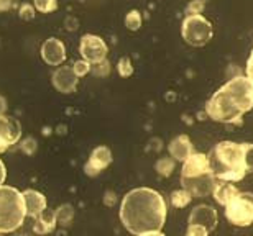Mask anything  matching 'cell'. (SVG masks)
<instances>
[{
  "mask_svg": "<svg viewBox=\"0 0 253 236\" xmlns=\"http://www.w3.org/2000/svg\"><path fill=\"white\" fill-rule=\"evenodd\" d=\"M7 99L3 97V95H0V115H3L5 112H7Z\"/></svg>",
  "mask_w": 253,
  "mask_h": 236,
  "instance_id": "836d02e7",
  "label": "cell"
},
{
  "mask_svg": "<svg viewBox=\"0 0 253 236\" xmlns=\"http://www.w3.org/2000/svg\"><path fill=\"white\" fill-rule=\"evenodd\" d=\"M79 53L84 61L95 64L107 59L109 48L104 39L97 34H84L79 43Z\"/></svg>",
  "mask_w": 253,
  "mask_h": 236,
  "instance_id": "ba28073f",
  "label": "cell"
},
{
  "mask_svg": "<svg viewBox=\"0 0 253 236\" xmlns=\"http://www.w3.org/2000/svg\"><path fill=\"white\" fill-rule=\"evenodd\" d=\"M5 179H7V169H5V164L0 159V185H3Z\"/></svg>",
  "mask_w": 253,
  "mask_h": 236,
  "instance_id": "1f68e13d",
  "label": "cell"
},
{
  "mask_svg": "<svg viewBox=\"0 0 253 236\" xmlns=\"http://www.w3.org/2000/svg\"><path fill=\"white\" fill-rule=\"evenodd\" d=\"M247 149L249 143L220 141L209 154L211 168L217 180L239 182L249 174L247 168Z\"/></svg>",
  "mask_w": 253,
  "mask_h": 236,
  "instance_id": "3957f363",
  "label": "cell"
},
{
  "mask_svg": "<svg viewBox=\"0 0 253 236\" xmlns=\"http://www.w3.org/2000/svg\"><path fill=\"white\" fill-rule=\"evenodd\" d=\"M56 223H58L56 212L46 208L44 212H42L37 218H35L33 230H35V233H38V235H48L56 228Z\"/></svg>",
  "mask_w": 253,
  "mask_h": 236,
  "instance_id": "e0dca14e",
  "label": "cell"
},
{
  "mask_svg": "<svg viewBox=\"0 0 253 236\" xmlns=\"http://www.w3.org/2000/svg\"><path fill=\"white\" fill-rule=\"evenodd\" d=\"M245 71H247V77H249L252 80V84H253V49H252V53H250V56H249V61H247Z\"/></svg>",
  "mask_w": 253,
  "mask_h": 236,
  "instance_id": "4dcf8cb0",
  "label": "cell"
},
{
  "mask_svg": "<svg viewBox=\"0 0 253 236\" xmlns=\"http://www.w3.org/2000/svg\"><path fill=\"white\" fill-rule=\"evenodd\" d=\"M206 8V0H191L186 7V15H201Z\"/></svg>",
  "mask_w": 253,
  "mask_h": 236,
  "instance_id": "484cf974",
  "label": "cell"
},
{
  "mask_svg": "<svg viewBox=\"0 0 253 236\" xmlns=\"http://www.w3.org/2000/svg\"><path fill=\"white\" fill-rule=\"evenodd\" d=\"M209 230L204 228L202 225H196V223H188V232L186 236H209Z\"/></svg>",
  "mask_w": 253,
  "mask_h": 236,
  "instance_id": "4316f807",
  "label": "cell"
},
{
  "mask_svg": "<svg viewBox=\"0 0 253 236\" xmlns=\"http://www.w3.org/2000/svg\"><path fill=\"white\" fill-rule=\"evenodd\" d=\"M79 79L81 77H78V74L74 72L73 66H58V69L51 76V82L58 92L73 94L76 92V89H78Z\"/></svg>",
  "mask_w": 253,
  "mask_h": 236,
  "instance_id": "30bf717a",
  "label": "cell"
},
{
  "mask_svg": "<svg viewBox=\"0 0 253 236\" xmlns=\"http://www.w3.org/2000/svg\"><path fill=\"white\" fill-rule=\"evenodd\" d=\"M217 222H219V218H217V212L214 207H211V205H197L196 208H192L188 223L202 225L204 228L212 232L217 227Z\"/></svg>",
  "mask_w": 253,
  "mask_h": 236,
  "instance_id": "4fadbf2b",
  "label": "cell"
},
{
  "mask_svg": "<svg viewBox=\"0 0 253 236\" xmlns=\"http://www.w3.org/2000/svg\"><path fill=\"white\" fill-rule=\"evenodd\" d=\"M0 236H2V233H0Z\"/></svg>",
  "mask_w": 253,
  "mask_h": 236,
  "instance_id": "d590c367",
  "label": "cell"
},
{
  "mask_svg": "<svg viewBox=\"0 0 253 236\" xmlns=\"http://www.w3.org/2000/svg\"><path fill=\"white\" fill-rule=\"evenodd\" d=\"M141 23H143V18H141V13L138 10H130L128 13H126L125 17V27L131 30V32H136V30H140Z\"/></svg>",
  "mask_w": 253,
  "mask_h": 236,
  "instance_id": "ffe728a7",
  "label": "cell"
},
{
  "mask_svg": "<svg viewBox=\"0 0 253 236\" xmlns=\"http://www.w3.org/2000/svg\"><path fill=\"white\" fill-rule=\"evenodd\" d=\"M191 200H192V195L186 189L174 190V192L171 194V203H173V207H176V208L188 207V205L191 203Z\"/></svg>",
  "mask_w": 253,
  "mask_h": 236,
  "instance_id": "ac0fdd59",
  "label": "cell"
},
{
  "mask_svg": "<svg viewBox=\"0 0 253 236\" xmlns=\"http://www.w3.org/2000/svg\"><path fill=\"white\" fill-rule=\"evenodd\" d=\"M225 218L235 227H250L253 223V194L240 192L225 205Z\"/></svg>",
  "mask_w": 253,
  "mask_h": 236,
  "instance_id": "52a82bcc",
  "label": "cell"
},
{
  "mask_svg": "<svg viewBox=\"0 0 253 236\" xmlns=\"http://www.w3.org/2000/svg\"><path fill=\"white\" fill-rule=\"evenodd\" d=\"M247 168L249 172H253V143H249V149H247Z\"/></svg>",
  "mask_w": 253,
  "mask_h": 236,
  "instance_id": "f546056e",
  "label": "cell"
},
{
  "mask_svg": "<svg viewBox=\"0 0 253 236\" xmlns=\"http://www.w3.org/2000/svg\"><path fill=\"white\" fill-rule=\"evenodd\" d=\"M27 218L23 194L10 185H0V233H12Z\"/></svg>",
  "mask_w": 253,
  "mask_h": 236,
  "instance_id": "5b68a950",
  "label": "cell"
},
{
  "mask_svg": "<svg viewBox=\"0 0 253 236\" xmlns=\"http://www.w3.org/2000/svg\"><path fill=\"white\" fill-rule=\"evenodd\" d=\"M35 5H30V3H23L22 7H20V18L22 20H33L35 18Z\"/></svg>",
  "mask_w": 253,
  "mask_h": 236,
  "instance_id": "83f0119b",
  "label": "cell"
},
{
  "mask_svg": "<svg viewBox=\"0 0 253 236\" xmlns=\"http://www.w3.org/2000/svg\"><path fill=\"white\" fill-rule=\"evenodd\" d=\"M110 163H112V151L107 146H97L90 153L89 161L84 166V170L87 175H97L102 172L104 169H107Z\"/></svg>",
  "mask_w": 253,
  "mask_h": 236,
  "instance_id": "7c38bea8",
  "label": "cell"
},
{
  "mask_svg": "<svg viewBox=\"0 0 253 236\" xmlns=\"http://www.w3.org/2000/svg\"><path fill=\"white\" fill-rule=\"evenodd\" d=\"M117 71L122 77H130L131 74H133V64H131V59L128 56H124L119 59Z\"/></svg>",
  "mask_w": 253,
  "mask_h": 236,
  "instance_id": "7402d4cb",
  "label": "cell"
},
{
  "mask_svg": "<svg viewBox=\"0 0 253 236\" xmlns=\"http://www.w3.org/2000/svg\"><path fill=\"white\" fill-rule=\"evenodd\" d=\"M23 202H25V210H27V217L32 218H37L48 207L46 197L42 192L33 189H28L23 192Z\"/></svg>",
  "mask_w": 253,
  "mask_h": 236,
  "instance_id": "5bb4252c",
  "label": "cell"
},
{
  "mask_svg": "<svg viewBox=\"0 0 253 236\" xmlns=\"http://www.w3.org/2000/svg\"><path fill=\"white\" fill-rule=\"evenodd\" d=\"M73 69H74V72L78 74V77H84V76H87V74L90 72V67H92V64L87 63V61H84V59H79V61H74L73 64Z\"/></svg>",
  "mask_w": 253,
  "mask_h": 236,
  "instance_id": "d4e9b609",
  "label": "cell"
},
{
  "mask_svg": "<svg viewBox=\"0 0 253 236\" xmlns=\"http://www.w3.org/2000/svg\"><path fill=\"white\" fill-rule=\"evenodd\" d=\"M74 217V210L69 205H63L56 210V220L58 223H69Z\"/></svg>",
  "mask_w": 253,
  "mask_h": 236,
  "instance_id": "cb8c5ba5",
  "label": "cell"
},
{
  "mask_svg": "<svg viewBox=\"0 0 253 236\" xmlns=\"http://www.w3.org/2000/svg\"><path fill=\"white\" fill-rule=\"evenodd\" d=\"M12 8V0H0V12H7Z\"/></svg>",
  "mask_w": 253,
  "mask_h": 236,
  "instance_id": "d6a6232c",
  "label": "cell"
},
{
  "mask_svg": "<svg viewBox=\"0 0 253 236\" xmlns=\"http://www.w3.org/2000/svg\"><path fill=\"white\" fill-rule=\"evenodd\" d=\"M168 151H169V156L174 161H179V163H184L192 153H196L188 135H179V136H176L173 141L169 143Z\"/></svg>",
  "mask_w": 253,
  "mask_h": 236,
  "instance_id": "9a60e30c",
  "label": "cell"
},
{
  "mask_svg": "<svg viewBox=\"0 0 253 236\" xmlns=\"http://www.w3.org/2000/svg\"><path fill=\"white\" fill-rule=\"evenodd\" d=\"M181 184H183V189H186L192 195V199L212 195L217 179L212 172L209 156L202 153H192L183 163Z\"/></svg>",
  "mask_w": 253,
  "mask_h": 236,
  "instance_id": "277c9868",
  "label": "cell"
},
{
  "mask_svg": "<svg viewBox=\"0 0 253 236\" xmlns=\"http://www.w3.org/2000/svg\"><path fill=\"white\" fill-rule=\"evenodd\" d=\"M138 236H165V233L163 232H150V233H143Z\"/></svg>",
  "mask_w": 253,
  "mask_h": 236,
  "instance_id": "e575fe53",
  "label": "cell"
},
{
  "mask_svg": "<svg viewBox=\"0 0 253 236\" xmlns=\"http://www.w3.org/2000/svg\"><path fill=\"white\" fill-rule=\"evenodd\" d=\"M253 108V84L249 77L237 76L225 82L206 103V113L214 122L242 123V117Z\"/></svg>",
  "mask_w": 253,
  "mask_h": 236,
  "instance_id": "7a4b0ae2",
  "label": "cell"
},
{
  "mask_svg": "<svg viewBox=\"0 0 253 236\" xmlns=\"http://www.w3.org/2000/svg\"><path fill=\"white\" fill-rule=\"evenodd\" d=\"M240 194V190L235 187L232 182H225V180H220V184L217 182L214 187V192H212V197L219 205L225 207L227 203H230L237 195Z\"/></svg>",
  "mask_w": 253,
  "mask_h": 236,
  "instance_id": "2e32d148",
  "label": "cell"
},
{
  "mask_svg": "<svg viewBox=\"0 0 253 236\" xmlns=\"http://www.w3.org/2000/svg\"><path fill=\"white\" fill-rule=\"evenodd\" d=\"M22 149L27 154H32L35 153V149H37V141H35L33 138H27L25 141L22 143Z\"/></svg>",
  "mask_w": 253,
  "mask_h": 236,
  "instance_id": "f1b7e54d",
  "label": "cell"
},
{
  "mask_svg": "<svg viewBox=\"0 0 253 236\" xmlns=\"http://www.w3.org/2000/svg\"><path fill=\"white\" fill-rule=\"evenodd\" d=\"M22 138V125L17 118L0 115V153L8 151Z\"/></svg>",
  "mask_w": 253,
  "mask_h": 236,
  "instance_id": "9c48e42d",
  "label": "cell"
},
{
  "mask_svg": "<svg viewBox=\"0 0 253 236\" xmlns=\"http://www.w3.org/2000/svg\"><path fill=\"white\" fill-rule=\"evenodd\" d=\"M174 163L176 161L171 156L169 158H161V159H158V163H156L155 169L161 177H169L174 170Z\"/></svg>",
  "mask_w": 253,
  "mask_h": 236,
  "instance_id": "d6986e66",
  "label": "cell"
},
{
  "mask_svg": "<svg viewBox=\"0 0 253 236\" xmlns=\"http://www.w3.org/2000/svg\"><path fill=\"white\" fill-rule=\"evenodd\" d=\"M33 5L40 13H51L58 8V0H33Z\"/></svg>",
  "mask_w": 253,
  "mask_h": 236,
  "instance_id": "44dd1931",
  "label": "cell"
},
{
  "mask_svg": "<svg viewBox=\"0 0 253 236\" xmlns=\"http://www.w3.org/2000/svg\"><path fill=\"white\" fill-rule=\"evenodd\" d=\"M90 72H92L95 77H107L110 74V63L107 59H104V61H100V63H95L92 64V67H90Z\"/></svg>",
  "mask_w": 253,
  "mask_h": 236,
  "instance_id": "603a6c76",
  "label": "cell"
},
{
  "mask_svg": "<svg viewBox=\"0 0 253 236\" xmlns=\"http://www.w3.org/2000/svg\"><path fill=\"white\" fill-rule=\"evenodd\" d=\"M168 217L163 195L148 187L130 190L120 205V220L131 235L161 232Z\"/></svg>",
  "mask_w": 253,
  "mask_h": 236,
  "instance_id": "6da1fadb",
  "label": "cell"
},
{
  "mask_svg": "<svg viewBox=\"0 0 253 236\" xmlns=\"http://www.w3.org/2000/svg\"><path fill=\"white\" fill-rule=\"evenodd\" d=\"M181 34L188 44L194 48L206 46L214 36V28L212 23L202 15H186L181 27Z\"/></svg>",
  "mask_w": 253,
  "mask_h": 236,
  "instance_id": "8992f818",
  "label": "cell"
},
{
  "mask_svg": "<svg viewBox=\"0 0 253 236\" xmlns=\"http://www.w3.org/2000/svg\"><path fill=\"white\" fill-rule=\"evenodd\" d=\"M42 59L48 66H63L66 61L64 43L58 38H48L42 44Z\"/></svg>",
  "mask_w": 253,
  "mask_h": 236,
  "instance_id": "8fae6325",
  "label": "cell"
}]
</instances>
